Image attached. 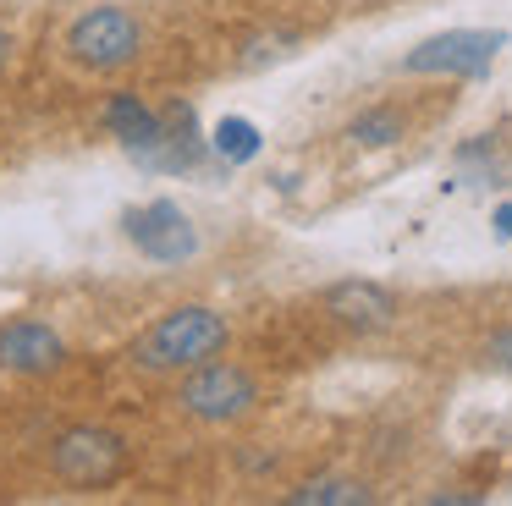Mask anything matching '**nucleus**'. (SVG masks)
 <instances>
[{"label": "nucleus", "mask_w": 512, "mask_h": 506, "mask_svg": "<svg viewBox=\"0 0 512 506\" xmlns=\"http://www.w3.org/2000/svg\"><path fill=\"white\" fill-rule=\"evenodd\" d=\"M226 341H232V325L226 314L204 303H188V308H171L160 314L144 336L133 341V363L149 374H177V369H199V363L221 358Z\"/></svg>", "instance_id": "f257e3e1"}, {"label": "nucleus", "mask_w": 512, "mask_h": 506, "mask_svg": "<svg viewBox=\"0 0 512 506\" xmlns=\"http://www.w3.org/2000/svg\"><path fill=\"white\" fill-rule=\"evenodd\" d=\"M501 50H507L501 28H452V33L413 44L402 55V72L408 77H485Z\"/></svg>", "instance_id": "f03ea898"}, {"label": "nucleus", "mask_w": 512, "mask_h": 506, "mask_svg": "<svg viewBox=\"0 0 512 506\" xmlns=\"http://www.w3.org/2000/svg\"><path fill=\"white\" fill-rule=\"evenodd\" d=\"M138 44H144V28L127 6H89L67 28V55L89 72H116V66L138 61Z\"/></svg>", "instance_id": "7ed1b4c3"}, {"label": "nucleus", "mask_w": 512, "mask_h": 506, "mask_svg": "<svg viewBox=\"0 0 512 506\" xmlns=\"http://www.w3.org/2000/svg\"><path fill=\"white\" fill-rule=\"evenodd\" d=\"M177 402H182V413L204 418V424H232V418H243L259 402V385L248 369H237L226 358H210V363L182 374Z\"/></svg>", "instance_id": "20e7f679"}, {"label": "nucleus", "mask_w": 512, "mask_h": 506, "mask_svg": "<svg viewBox=\"0 0 512 506\" xmlns=\"http://www.w3.org/2000/svg\"><path fill=\"white\" fill-rule=\"evenodd\" d=\"M50 468H56L67 484H78V490H100V484L122 479L127 440L116 435V429H105V424H78V429H67V435L56 440Z\"/></svg>", "instance_id": "39448f33"}, {"label": "nucleus", "mask_w": 512, "mask_h": 506, "mask_svg": "<svg viewBox=\"0 0 512 506\" xmlns=\"http://www.w3.org/2000/svg\"><path fill=\"white\" fill-rule=\"evenodd\" d=\"M122 231H127V242L155 264H188L193 253H199V226L188 220V209H182L177 198H149V204L127 209Z\"/></svg>", "instance_id": "423d86ee"}, {"label": "nucleus", "mask_w": 512, "mask_h": 506, "mask_svg": "<svg viewBox=\"0 0 512 506\" xmlns=\"http://www.w3.org/2000/svg\"><path fill=\"white\" fill-rule=\"evenodd\" d=\"M67 363V341L39 319H12L0 325V369L6 374H50Z\"/></svg>", "instance_id": "0eeeda50"}, {"label": "nucleus", "mask_w": 512, "mask_h": 506, "mask_svg": "<svg viewBox=\"0 0 512 506\" xmlns=\"http://www.w3.org/2000/svg\"><path fill=\"white\" fill-rule=\"evenodd\" d=\"M325 314L336 319V325H347V330H386L391 319H397V297L386 292L380 281H336V286H325Z\"/></svg>", "instance_id": "6e6552de"}, {"label": "nucleus", "mask_w": 512, "mask_h": 506, "mask_svg": "<svg viewBox=\"0 0 512 506\" xmlns=\"http://www.w3.org/2000/svg\"><path fill=\"white\" fill-rule=\"evenodd\" d=\"M105 127L122 138V149L133 154L138 165H149L160 149V138H166V110H149L138 94H116L111 105H105Z\"/></svg>", "instance_id": "1a4fd4ad"}, {"label": "nucleus", "mask_w": 512, "mask_h": 506, "mask_svg": "<svg viewBox=\"0 0 512 506\" xmlns=\"http://www.w3.org/2000/svg\"><path fill=\"white\" fill-rule=\"evenodd\" d=\"M210 154V138L199 132V116H193V105H171L166 110V138H160L155 160H149V171H193V165Z\"/></svg>", "instance_id": "9d476101"}, {"label": "nucleus", "mask_w": 512, "mask_h": 506, "mask_svg": "<svg viewBox=\"0 0 512 506\" xmlns=\"http://www.w3.org/2000/svg\"><path fill=\"white\" fill-rule=\"evenodd\" d=\"M402 132H408V121L391 105H375V110L347 121V143H353V149H391V143H402Z\"/></svg>", "instance_id": "9b49d317"}, {"label": "nucleus", "mask_w": 512, "mask_h": 506, "mask_svg": "<svg viewBox=\"0 0 512 506\" xmlns=\"http://www.w3.org/2000/svg\"><path fill=\"white\" fill-rule=\"evenodd\" d=\"M210 149L221 154L226 165H248V160H259L265 138H259V127L248 116H221V121H215V132H210Z\"/></svg>", "instance_id": "f8f14e48"}, {"label": "nucleus", "mask_w": 512, "mask_h": 506, "mask_svg": "<svg viewBox=\"0 0 512 506\" xmlns=\"http://www.w3.org/2000/svg\"><path fill=\"white\" fill-rule=\"evenodd\" d=\"M292 506H369V490L358 479H309L292 490Z\"/></svg>", "instance_id": "ddd939ff"}, {"label": "nucleus", "mask_w": 512, "mask_h": 506, "mask_svg": "<svg viewBox=\"0 0 512 506\" xmlns=\"http://www.w3.org/2000/svg\"><path fill=\"white\" fill-rule=\"evenodd\" d=\"M490 363H496L501 374H512V325L490 336Z\"/></svg>", "instance_id": "4468645a"}, {"label": "nucleus", "mask_w": 512, "mask_h": 506, "mask_svg": "<svg viewBox=\"0 0 512 506\" xmlns=\"http://www.w3.org/2000/svg\"><path fill=\"white\" fill-rule=\"evenodd\" d=\"M490 226H496V237H501V242H512V198L490 209Z\"/></svg>", "instance_id": "2eb2a0df"}, {"label": "nucleus", "mask_w": 512, "mask_h": 506, "mask_svg": "<svg viewBox=\"0 0 512 506\" xmlns=\"http://www.w3.org/2000/svg\"><path fill=\"white\" fill-rule=\"evenodd\" d=\"M12 61V28H6V22H0V66Z\"/></svg>", "instance_id": "dca6fc26"}]
</instances>
